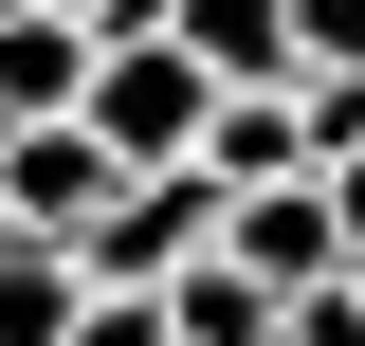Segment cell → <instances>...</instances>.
I'll return each mask as SVG.
<instances>
[{"mask_svg":"<svg viewBox=\"0 0 365 346\" xmlns=\"http://www.w3.org/2000/svg\"><path fill=\"white\" fill-rule=\"evenodd\" d=\"M220 110H237V91L201 73L182 37H110V73H91V146H110L128 182H182L201 146H220Z\"/></svg>","mask_w":365,"mask_h":346,"instance_id":"obj_1","label":"cell"},{"mask_svg":"<svg viewBox=\"0 0 365 346\" xmlns=\"http://www.w3.org/2000/svg\"><path fill=\"white\" fill-rule=\"evenodd\" d=\"M165 37L201 55V73H220V91H292V0H182Z\"/></svg>","mask_w":365,"mask_h":346,"instance_id":"obj_2","label":"cell"},{"mask_svg":"<svg viewBox=\"0 0 365 346\" xmlns=\"http://www.w3.org/2000/svg\"><path fill=\"white\" fill-rule=\"evenodd\" d=\"M165 328H182V346H292V310H274V292H256L237 256H201V273L165 292Z\"/></svg>","mask_w":365,"mask_h":346,"instance_id":"obj_3","label":"cell"},{"mask_svg":"<svg viewBox=\"0 0 365 346\" xmlns=\"http://www.w3.org/2000/svg\"><path fill=\"white\" fill-rule=\"evenodd\" d=\"M91 328V273L73 256H0V346H73Z\"/></svg>","mask_w":365,"mask_h":346,"instance_id":"obj_4","label":"cell"},{"mask_svg":"<svg viewBox=\"0 0 365 346\" xmlns=\"http://www.w3.org/2000/svg\"><path fill=\"white\" fill-rule=\"evenodd\" d=\"M311 73H365V0H292V91Z\"/></svg>","mask_w":365,"mask_h":346,"instance_id":"obj_5","label":"cell"},{"mask_svg":"<svg viewBox=\"0 0 365 346\" xmlns=\"http://www.w3.org/2000/svg\"><path fill=\"white\" fill-rule=\"evenodd\" d=\"M73 346H182V328H165L146 292H91V328H73Z\"/></svg>","mask_w":365,"mask_h":346,"instance_id":"obj_6","label":"cell"},{"mask_svg":"<svg viewBox=\"0 0 365 346\" xmlns=\"http://www.w3.org/2000/svg\"><path fill=\"white\" fill-rule=\"evenodd\" d=\"M292 346H365V292H311V310H292Z\"/></svg>","mask_w":365,"mask_h":346,"instance_id":"obj_7","label":"cell"},{"mask_svg":"<svg viewBox=\"0 0 365 346\" xmlns=\"http://www.w3.org/2000/svg\"><path fill=\"white\" fill-rule=\"evenodd\" d=\"M329 219H347V256H365V164H329Z\"/></svg>","mask_w":365,"mask_h":346,"instance_id":"obj_8","label":"cell"},{"mask_svg":"<svg viewBox=\"0 0 365 346\" xmlns=\"http://www.w3.org/2000/svg\"><path fill=\"white\" fill-rule=\"evenodd\" d=\"M19 19H55V0H0V37H19Z\"/></svg>","mask_w":365,"mask_h":346,"instance_id":"obj_9","label":"cell"}]
</instances>
